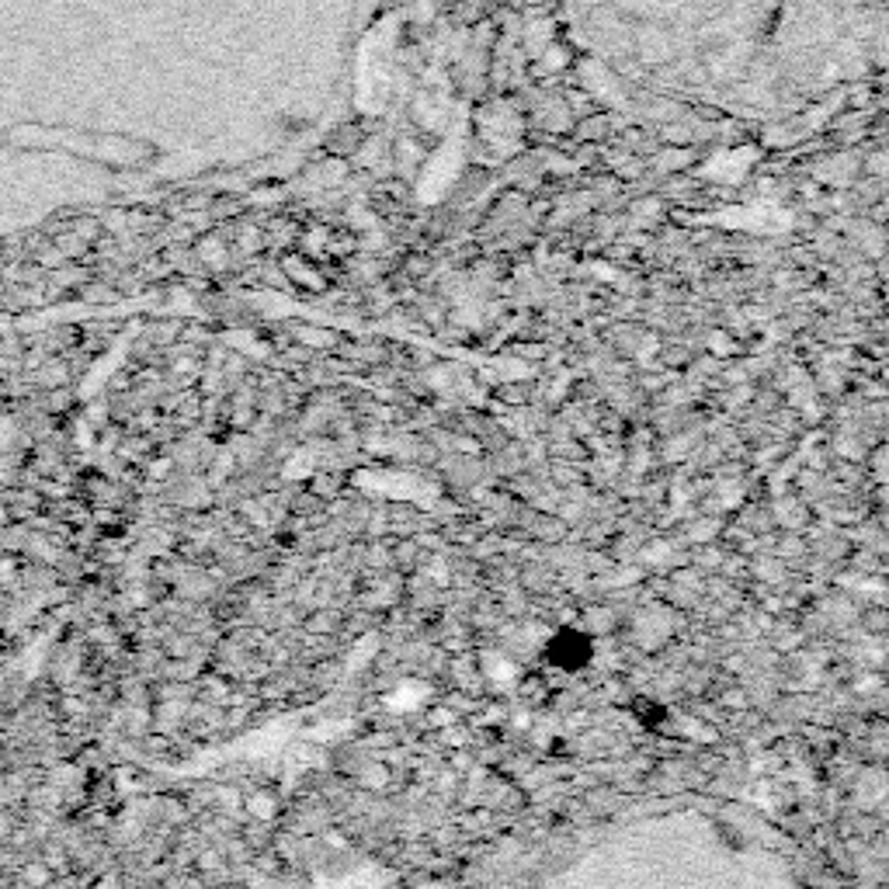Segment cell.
I'll return each instance as SVG.
<instances>
[{
	"instance_id": "1",
	"label": "cell",
	"mask_w": 889,
	"mask_h": 889,
	"mask_svg": "<svg viewBox=\"0 0 889 889\" xmlns=\"http://www.w3.org/2000/svg\"><path fill=\"white\" fill-rule=\"evenodd\" d=\"M594 654H597V643L581 626L552 629L546 646H542V660L549 667L563 670V675H581V670H588L594 664Z\"/></svg>"
}]
</instances>
